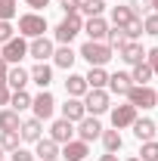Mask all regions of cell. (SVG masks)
<instances>
[{
	"instance_id": "1",
	"label": "cell",
	"mask_w": 158,
	"mask_h": 161,
	"mask_svg": "<svg viewBox=\"0 0 158 161\" xmlns=\"http://www.w3.org/2000/svg\"><path fill=\"white\" fill-rule=\"evenodd\" d=\"M84 62H90V68H105V62L112 59V47L105 40H87L78 53Z\"/></svg>"
},
{
	"instance_id": "2",
	"label": "cell",
	"mask_w": 158,
	"mask_h": 161,
	"mask_svg": "<svg viewBox=\"0 0 158 161\" xmlns=\"http://www.w3.org/2000/svg\"><path fill=\"white\" fill-rule=\"evenodd\" d=\"M81 31H84V19H81V13H71V16H65V19L56 25L53 37L59 40V43H68V47H71V40L78 37Z\"/></svg>"
},
{
	"instance_id": "3",
	"label": "cell",
	"mask_w": 158,
	"mask_h": 161,
	"mask_svg": "<svg viewBox=\"0 0 158 161\" xmlns=\"http://www.w3.org/2000/svg\"><path fill=\"white\" fill-rule=\"evenodd\" d=\"M127 102H130L133 108H155L158 105V93L149 84H133V87L127 90Z\"/></svg>"
},
{
	"instance_id": "4",
	"label": "cell",
	"mask_w": 158,
	"mask_h": 161,
	"mask_svg": "<svg viewBox=\"0 0 158 161\" xmlns=\"http://www.w3.org/2000/svg\"><path fill=\"white\" fill-rule=\"evenodd\" d=\"M84 108H87V115H105L109 108H112V99H109V90H87L84 93Z\"/></svg>"
},
{
	"instance_id": "5",
	"label": "cell",
	"mask_w": 158,
	"mask_h": 161,
	"mask_svg": "<svg viewBox=\"0 0 158 161\" xmlns=\"http://www.w3.org/2000/svg\"><path fill=\"white\" fill-rule=\"evenodd\" d=\"M43 31H47V19L40 16V13H25L19 16V34L22 37H43Z\"/></svg>"
},
{
	"instance_id": "6",
	"label": "cell",
	"mask_w": 158,
	"mask_h": 161,
	"mask_svg": "<svg viewBox=\"0 0 158 161\" xmlns=\"http://www.w3.org/2000/svg\"><path fill=\"white\" fill-rule=\"evenodd\" d=\"M31 108H34V118L37 121H50L53 112H56V99L50 90H40L37 96H31Z\"/></svg>"
},
{
	"instance_id": "7",
	"label": "cell",
	"mask_w": 158,
	"mask_h": 161,
	"mask_svg": "<svg viewBox=\"0 0 158 161\" xmlns=\"http://www.w3.org/2000/svg\"><path fill=\"white\" fill-rule=\"evenodd\" d=\"M28 56V43H25V37H13V40H6L3 43V50H0V59H6L9 65H19L22 59Z\"/></svg>"
},
{
	"instance_id": "8",
	"label": "cell",
	"mask_w": 158,
	"mask_h": 161,
	"mask_svg": "<svg viewBox=\"0 0 158 161\" xmlns=\"http://www.w3.org/2000/svg\"><path fill=\"white\" fill-rule=\"evenodd\" d=\"M53 50H56V47H53V40L47 37V34H43V37H34L31 43H28V56H31L34 62H47V59H53Z\"/></svg>"
},
{
	"instance_id": "9",
	"label": "cell",
	"mask_w": 158,
	"mask_h": 161,
	"mask_svg": "<svg viewBox=\"0 0 158 161\" xmlns=\"http://www.w3.org/2000/svg\"><path fill=\"white\" fill-rule=\"evenodd\" d=\"M87 155H90V142H84V140H68L59 149V158H65V161H84Z\"/></svg>"
},
{
	"instance_id": "10",
	"label": "cell",
	"mask_w": 158,
	"mask_h": 161,
	"mask_svg": "<svg viewBox=\"0 0 158 161\" xmlns=\"http://www.w3.org/2000/svg\"><path fill=\"white\" fill-rule=\"evenodd\" d=\"M99 133H102V124H99V118H93V115H84V118L78 121V140L93 142V140H99Z\"/></svg>"
},
{
	"instance_id": "11",
	"label": "cell",
	"mask_w": 158,
	"mask_h": 161,
	"mask_svg": "<svg viewBox=\"0 0 158 161\" xmlns=\"http://www.w3.org/2000/svg\"><path fill=\"white\" fill-rule=\"evenodd\" d=\"M109 112H112V124H115V130H121V127H130V124L137 121V108H133L130 102L115 105V108H109Z\"/></svg>"
},
{
	"instance_id": "12",
	"label": "cell",
	"mask_w": 158,
	"mask_h": 161,
	"mask_svg": "<svg viewBox=\"0 0 158 161\" xmlns=\"http://www.w3.org/2000/svg\"><path fill=\"white\" fill-rule=\"evenodd\" d=\"M50 140L59 142V146H65L68 140H75V124H71V121H65V118L53 121V127H50Z\"/></svg>"
},
{
	"instance_id": "13",
	"label": "cell",
	"mask_w": 158,
	"mask_h": 161,
	"mask_svg": "<svg viewBox=\"0 0 158 161\" xmlns=\"http://www.w3.org/2000/svg\"><path fill=\"white\" fill-rule=\"evenodd\" d=\"M84 34H87V40H105V34H109V22L102 19V16L87 19V22H84Z\"/></svg>"
},
{
	"instance_id": "14",
	"label": "cell",
	"mask_w": 158,
	"mask_h": 161,
	"mask_svg": "<svg viewBox=\"0 0 158 161\" xmlns=\"http://www.w3.org/2000/svg\"><path fill=\"white\" fill-rule=\"evenodd\" d=\"M118 59H124L127 65H137V62H146V50L139 47L137 40H127V43L118 50Z\"/></svg>"
},
{
	"instance_id": "15",
	"label": "cell",
	"mask_w": 158,
	"mask_h": 161,
	"mask_svg": "<svg viewBox=\"0 0 158 161\" xmlns=\"http://www.w3.org/2000/svg\"><path fill=\"white\" fill-rule=\"evenodd\" d=\"M75 59H78V53H75L68 43H59V50H53V65H56V68H65V71H71Z\"/></svg>"
},
{
	"instance_id": "16",
	"label": "cell",
	"mask_w": 158,
	"mask_h": 161,
	"mask_svg": "<svg viewBox=\"0 0 158 161\" xmlns=\"http://www.w3.org/2000/svg\"><path fill=\"white\" fill-rule=\"evenodd\" d=\"M130 127H133V136H137L139 142H149V140H155V130H158L152 118H137L133 124H130Z\"/></svg>"
},
{
	"instance_id": "17",
	"label": "cell",
	"mask_w": 158,
	"mask_h": 161,
	"mask_svg": "<svg viewBox=\"0 0 158 161\" xmlns=\"http://www.w3.org/2000/svg\"><path fill=\"white\" fill-rule=\"evenodd\" d=\"M34 146H37V149H34V158H40V161H56L59 158V142H53L50 136H47V140L40 136Z\"/></svg>"
},
{
	"instance_id": "18",
	"label": "cell",
	"mask_w": 158,
	"mask_h": 161,
	"mask_svg": "<svg viewBox=\"0 0 158 161\" xmlns=\"http://www.w3.org/2000/svg\"><path fill=\"white\" fill-rule=\"evenodd\" d=\"M84 115H87V108H84V99H75V96H68V99H65V105H62V118L71 121V124H78Z\"/></svg>"
},
{
	"instance_id": "19",
	"label": "cell",
	"mask_w": 158,
	"mask_h": 161,
	"mask_svg": "<svg viewBox=\"0 0 158 161\" xmlns=\"http://www.w3.org/2000/svg\"><path fill=\"white\" fill-rule=\"evenodd\" d=\"M28 75H31V80L37 84L40 90H50V84H53V68H50L47 62H37V65H34Z\"/></svg>"
},
{
	"instance_id": "20",
	"label": "cell",
	"mask_w": 158,
	"mask_h": 161,
	"mask_svg": "<svg viewBox=\"0 0 158 161\" xmlns=\"http://www.w3.org/2000/svg\"><path fill=\"white\" fill-rule=\"evenodd\" d=\"M112 93H118V96H127V90L133 87V80L127 71H115V75H109V84H105Z\"/></svg>"
},
{
	"instance_id": "21",
	"label": "cell",
	"mask_w": 158,
	"mask_h": 161,
	"mask_svg": "<svg viewBox=\"0 0 158 161\" xmlns=\"http://www.w3.org/2000/svg\"><path fill=\"white\" fill-rule=\"evenodd\" d=\"M28 80H31V75H28L22 65H9V71H6V87H9V90H25Z\"/></svg>"
},
{
	"instance_id": "22",
	"label": "cell",
	"mask_w": 158,
	"mask_h": 161,
	"mask_svg": "<svg viewBox=\"0 0 158 161\" xmlns=\"http://www.w3.org/2000/svg\"><path fill=\"white\" fill-rule=\"evenodd\" d=\"M40 130H43V121H37V118H28V121H22V127H19V136H22L25 142H37L40 136H43Z\"/></svg>"
},
{
	"instance_id": "23",
	"label": "cell",
	"mask_w": 158,
	"mask_h": 161,
	"mask_svg": "<svg viewBox=\"0 0 158 161\" xmlns=\"http://www.w3.org/2000/svg\"><path fill=\"white\" fill-rule=\"evenodd\" d=\"M90 87H87V80H84V75H71L68 71V78H65V93L68 96H75V99H84V93H87Z\"/></svg>"
},
{
	"instance_id": "24",
	"label": "cell",
	"mask_w": 158,
	"mask_h": 161,
	"mask_svg": "<svg viewBox=\"0 0 158 161\" xmlns=\"http://www.w3.org/2000/svg\"><path fill=\"white\" fill-rule=\"evenodd\" d=\"M84 80H87V87H90V90H105L109 75H105V68H90V71L84 75Z\"/></svg>"
},
{
	"instance_id": "25",
	"label": "cell",
	"mask_w": 158,
	"mask_h": 161,
	"mask_svg": "<svg viewBox=\"0 0 158 161\" xmlns=\"http://www.w3.org/2000/svg\"><path fill=\"white\" fill-rule=\"evenodd\" d=\"M99 140H102V146H105V152H118L121 146H124V140H121L118 130H102Z\"/></svg>"
},
{
	"instance_id": "26",
	"label": "cell",
	"mask_w": 158,
	"mask_h": 161,
	"mask_svg": "<svg viewBox=\"0 0 158 161\" xmlns=\"http://www.w3.org/2000/svg\"><path fill=\"white\" fill-rule=\"evenodd\" d=\"M133 19H137V16L130 13V6H115V9H112V22H115V28H127Z\"/></svg>"
},
{
	"instance_id": "27",
	"label": "cell",
	"mask_w": 158,
	"mask_h": 161,
	"mask_svg": "<svg viewBox=\"0 0 158 161\" xmlns=\"http://www.w3.org/2000/svg\"><path fill=\"white\" fill-rule=\"evenodd\" d=\"M9 105H13V112H25V108H31V93H28V90H13Z\"/></svg>"
},
{
	"instance_id": "28",
	"label": "cell",
	"mask_w": 158,
	"mask_h": 161,
	"mask_svg": "<svg viewBox=\"0 0 158 161\" xmlns=\"http://www.w3.org/2000/svg\"><path fill=\"white\" fill-rule=\"evenodd\" d=\"M22 121H19V112H13V108H3L0 112V130H19Z\"/></svg>"
},
{
	"instance_id": "29",
	"label": "cell",
	"mask_w": 158,
	"mask_h": 161,
	"mask_svg": "<svg viewBox=\"0 0 158 161\" xmlns=\"http://www.w3.org/2000/svg\"><path fill=\"white\" fill-rule=\"evenodd\" d=\"M19 142H22L19 130H0V146H3V152H16Z\"/></svg>"
},
{
	"instance_id": "30",
	"label": "cell",
	"mask_w": 158,
	"mask_h": 161,
	"mask_svg": "<svg viewBox=\"0 0 158 161\" xmlns=\"http://www.w3.org/2000/svg\"><path fill=\"white\" fill-rule=\"evenodd\" d=\"M130 80H133V84H149V80H152V68H149V62H137L133 71H130Z\"/></svg>"
},
{
	"instance_id": "31",
	"label": "cell",
	"mask_w": 158,
	"mask_h": 161,
	"mask_svg": "<svg viewBox=\"0 0 158 161\" xmlns=\"http://www.w3.org/2000/svg\"><path fill=\"white\" fill-rule=\"evenodd\" d=\"M102 9H105V0H81V9L87 19H93V16H102Z\"/></svg>"
},
{
	"instance_id": "32",
	"label": "cell",
	"mask_w": 158,
	"mask_h": 161,
	"mask_svg": "<svg viewBox=\"0 0 158 161\" xmlns=\"http://www.w3.org/2000/svg\"><path fill=\"white\" fill-rule=\"evenodd\" d=\"M105 43H109L112 50H121V47L127 43V34H124V28H109V34H105Z\"/></svg>"
},
{
	"instance_id": "33",
	"label": "cell",
	"mask_w": 158,
	"mask_h": 161,
	"mask_svg": "<svg viewBox=\"0 0 158 161\" xmlns=\"http://www.w3.org/2000/svg\"><path fill=\"white\" fill-rule=\"evenodd\" d=\"M139 161H158V142L155 140L143 142V149H139Z\"/></svg>"
},
{
	"instance_id": "34",
	"label": "cell",
	"mask_w": 158,
	"mask_h": 161,
	"mask_svg": "<svg viewBox=\"0 0 158 161\" xmlns=\"http://www.w3.org/2000/svg\"><path fill=\"white\" fill-rule=\"evenodd\" d=\"M143 34H152V37H158V13L143 16Z\"/></svg>"
},
{
	"instance_id": "35",
	"label": "cell",
	"mask_w": 158,
	"mask_h": 161,
	"mask_svg": "<svg viewBox=\"0 0 158 161\" xmlns=\"http://www.w3.org/2000/svg\"><path fill=\"white\" fill-rule=\"evenodd\" d=\"M149 9H152V0H130V13L133 16H149Z\"/></svg>"
},
{
	"instance_id": "36",
	"label": "cell",
	"mask_w": 158,
	"mask_h": 161,
	"mask_svg": "<svg viewBox=\"0 0 158 161\" xmlns=\"http://www.w3.org/2000/svg\"><path fill=\"white\" fill-rule=\"evenodd\" d=\"M16 16V0H0V22H9Z\"/></svg>"
},
{
	"instance_id": "37",
	"label": "cell",
	"mask_w": 158,
	"mask_h": 161,
	"mask_svg": "<svg viewBox=\"0 0 158 161\" xmlns=\"http://www.w3.org/2000/svg\"><path fill=\"white\" fill-rule=\"evenodd\" d=\"M124 34H127V40H137L139 34H143V19H133L127 28H124Z\"/></svg>"
},
{
	"instance_id": "38",
	"label": "cell",
	"mask_w": 158,
	"mask_h": 161,
	"mask_svg": "<svg viewBox=\"0 0 158 161\" xmlns=\"http://www.w3.org/2000/svg\"><path fill=\"white\" fill-rule=\"evenodd\" d=\"M16 37V28H13V22H0V43H6V40Z\"/></svg>"
},
{
	"instance_id": "39",
	"label": "cell",
	"mask_w": 158,
	"mask_h": 161,
	"mask_svg": "<svg viewBox=\"0 0 158 161\" xmlns=\"http://www.w3.org/2000/svg\"><path fill=\"white\" fill-rule=\"evenodd\" d=\"M13 161H37V158H34V152H28V149H22V146H19V149L13 152Z\"/></svg>"
},
{
	"instance_id": "40",
	"label": "cell",
	"mask_w": 158,
	"mask_h": 161,
	"mask_svg": "<svg viewBox=\"0 0 158 161\" xmlns=\"http://www.w3.org/2000/svg\"><path fill=\"white\" fill-rule=\"evenodd\" d=\"M146 62H149V68H152V75H158V47H152V50L146 53Z\"/></svg>"
},
{
	"instance_id": "41",
	"label": "cell",
	"mask_w": 158,
	"mask_h": 161,
	"mask_svg": "<svg viewBox=\"0 0 158 161\" xmlns=\"http://www.w3.org/2000/svg\"><path fill=\"white\" fill-rule=\"evenodd\" d=\"M59 6L65 9V16H71V13H78V9H81V0H59Z\"/></svg>"
},
{
	"instance_id": "42",
	"label": "cell",
	"mask_w": 158,
	"mask_h": 161,
	"mask_svg": "<svg viewBox=\"0 0 158 161\" xmlns=\"http://www.w3.org/2000/svg\"><path fill=\"white\" fill-rule=\"evenodd\" d=\"M6 71H9V62L0 59V87H6Z\"/></svg>"
},
{
	"instance_id": "43",
	"label": "cell",
	"mask_w": 158,
	"mask_h": 161,
	"mask_svg": "<svg viewBox=\"0 0 158 161\" xmlns=\"http://www.w3.org/2000/svg\"><path fill=\"white\" fill-rule=\"evenodd\" d=\"M9 96H13V90L9 87H0V105H9Z\"/></svg>"
},
{
	"instance_id": "44",
	"label": "cell",
	"mask_w": 158,
	"mask_h": 161,
	"mask_svg": "<svg viewBox=\"0 0 158 161\" xmlns=\"http://www.w3.org/2000/svg\"><path fill=\"white\" fill-rule=\"evenodd\" d=\"M31 9H43V6H50V0H25Z\"/></svg>"
},
{
	"instance_id": "45",
	"label": "cell",
	"mask_w": 158,
	"mask_h": 161,
	"mask_svg": "<svg viewBox=\"0 0 158 161\" xmlns=\"http://www.w3.org/2000/svg\"><path fill=\"white\" fill-rule=\"evenodd\" d=\"M99 161H118V155L115 152H105V155H99Z\"/></svg>"
},
{
	"instance_id": "46",
	"label": "cell",
	"mask_w": 158,
	"mask_h": 161,
	"mask_svg": "<svg viewBox=\"0 0 158 161\" xmlns=\"http://www.w3.org/2000/svg\"><path fill=\"white\" fill-rule=\"evenodd\" d=\"M152 9H155V13H158V0H152Z\"/></svg>"
},
{
	"instance_id": "47",
	"label": "cell",
	"mask_w": 158,
	"mask_h": 161,
	"mask_svg": "<svg viewBox=\"0 0 158 161\" xmlns=\"http://www.w3.org/2000/svg\"><path fill=\"white\" fill-rule=\"evenodd\" d=\"M0 161H3V146H0Z\"/></svg>"
},
{
	"instance_id": "48",
	"label": "cell",
	"mask_w": 158,
	"mask_h": 161,
	"mask_svg": "<svg viewBox=\"0 0 158 161\" xmlns=\"http://www.w3.org/2000/svg\"><path fill=\"white\" fill-rule=\"evenodd\" d=\"M127 161H139V158H127Z\"/></svg>"
}]
</instances>
